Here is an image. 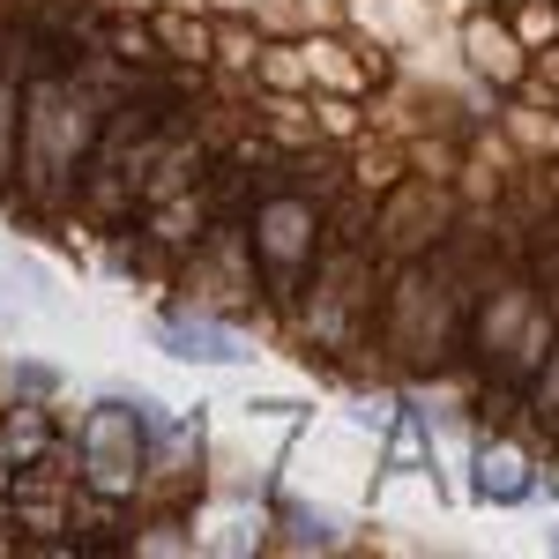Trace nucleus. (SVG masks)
<instances>
[{
    "label": "nucleus",
    "mask_w": 559,
    "mask_h": 559,
    "mask_svg": "<svg viewBox=\"0 0 559 559\" xmlns=\"http://www.w3.org/2000/svg\"><path fill=\"white\" fill-rule=\"evenodd\" d=\"M552 552H559V530H552Z\"/></svg>",
    "instance_id": "2"
},
{
    "label": "nucleus",
    "mask_w": 559,
    "mask_h": 559,
    "mask_svg": "<svg viewBox=\"0 0 559 559\" xmlns=\"http://www.w3.org/2000/svg\"><path fill=\"white\" fill-rule=\"evenodd\" d=\"M157 344L173 350V358H187V366H247L254 358L239 336H224L210 321H157Z\"/></svg>",
    "instance_id": "1"
}]
</instances>
